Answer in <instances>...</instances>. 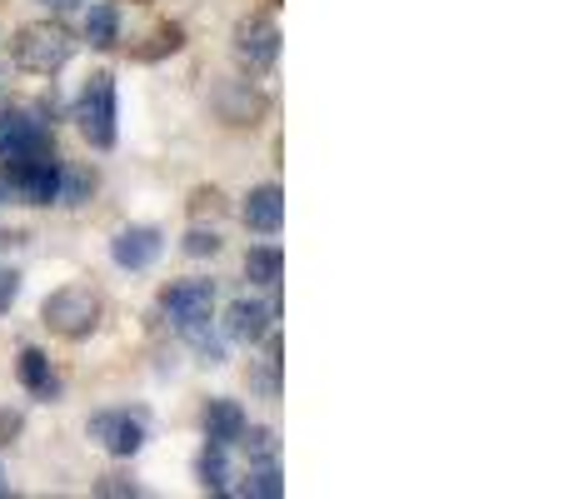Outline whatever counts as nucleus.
Segmentation results:
<instances>
[{"mask_svg": "<svg viewBox=\"0 0 569 499\" xmlns=\"http://www.w3.org/2000/svg\"><path fill=\"white\" fill-rule=\"evenodd\" d=\"M6 200H10V186H6V176H0V206H6Z\"/></svg>", "mask_w": 569, "mask_h": 499, "instance_id": "27", "label": "nucleus"}, {"mask_svg": "<svg viewBox=\"0 0 569 499\" xmlns=\"http://www.w3.org/2000/svg\"><path fill=\"white\" fill-rule=\"evenodd\" d=\"M246 425L250 420H246V410H240L236 400H210L206 405V440L210 445H226V450H230V445L246 435Z\"/></svg>", "mask_w": 569, "mask_h": 499, "instance_id": "12", "label": "nucleus"}, {"mask_svg": "<svg viewBox=\"0 0 569 499\" xmlns=\"http://www.w3.org/2000/svg\"><path fill=\"white\" fill-rule=\"evenodd\" d=\"M40 320H46V330L60 335V340H86L100 325V295L90 290V285H60V290L46 295Z\"/></svg>", "mask_w": 569, "mask_h": 499, "instance_id": "3", "label": "nucleus"}, {"mask_svg": "<svg viewBox=\"0 0 569 499\" xmlns=\"http://www.w3.org/2000/svg\"><path fill=\"white\" fill-rule=\"evenodd\" d=\"M10 56H16V66L30 70V76H56V70H66L70 56H76V36H70L66 26L36 20V26H20V36L10 40Z\"/></svg>", "mask_w": 569, "mask_h": 499, "instance_id": "2", "label": "nucleus"}, {"mask_svg": "<svg viewBox=\"0 0 569 499\" xmlns=\"http://www.w3.org/2000/svg\"><path fill=\"white\" fill-rule=\"evenodd\" d=\"M240 220H246V230H256V236H276L280 220H284L280 186H256V190H250L246 206H240Z\"/></svg>", "mask_w": 569, "mask_h": 499, "instance_id": "11", "label": "nucleus"}, {"mask_svg": "<svg viewBox=\"0 0 569 499\" xmlns=\"http://www.w3.org/2000/svg\"><path fill=\"white\" fill-rule=\"evenodd\" d=\"M186 255H190V260L220 255V236H216V230H190V236H186Z\"/></svg>", "mask_w": 569, "mask_h": 499, "instance_id": "22", "label": "nucleus"}, {"mask_svg": "<svg viewBox=\"0 0 569 499\" xmlns=\"http://www.w3.org/2000/svg\"><path fill=\"white\" fill-rule=\"evenodd\" d=\"M240 495H256V499H280V495H284L280 460H270V465H250V475H246V485H240Z\"/></svg>", "mask_w": 569, "mask_h": 499, "instance_id": "19", "label": "nucleus"}, {"mask_svg": "<svg viewBox=\"0 0 569 499\" xmlns=\"http://www.w3.org/2000/svg\"><path fill=\"white\" fill-rule=\"evenodd\" d=\"M196 475H200V485H206L210 495H226V490H230V460H226V445H210V440H206V455H200Z\"/></svg>", "mask_w": 569, "mask_h": 499, "instance_id": "17", "label": "nucleus"}, {"mask_svg": "<svg viewBox=\"0 0 569 499\" xmlns=\"http://www.w3.org/2000/svg\"><path fill=\"white\" fill-rule=\"evenodd\" d=\"M96 490H100V495H140L136 485H126L120 475H110V480H106V485H96Z\"/></svg>", "mask_w": 569, "mask_h": 499, "instance_id": "24", "label": "nucleus"}, {"mask_svg": "<svg viewBox=\"0 0 569 499\" xmlns=\"http://www.w3.org/2000/svg\"><path fill=\"white\" fill-rule=\"evenodd\" d=\"M160 250H166V236H160L156 226H126L110 240V260H116L120 270H150V265L160 260Z\"/></svg>", "mask_w": 569, "mask_h": 499, "instance_id": "10", "label": "nucleus"}, {"mask_svg": "<svg viewBox=\"0 0 569 499\" xmlns=\"http://www.w3.org/2000/svg\"><path fill=\"white\" fill-rule=\"evenodd\" d=\"M90 440H100L116 460H130V455H140V445H146V420L130 410H100L96 420H90Z\"/></svg>", "mask_w": 569, "mask_h": 499, "instance_id": "7", "label": "nucleus"}, {"mask_svg": "<svg viewBox=\"0 0 569 499\" xmlns=\"http://www.w3.org/2000/svg\"><path fill=\"white\" fill-rule=\"evenodd\" d=\"M246 455H250V465H270V460H280V440H276V430H250L246 425Z\"/></svg>", "mask_w": 569, "mask_h": 499, "instance_id": "21", "label": "nucleus"}, {"mask_svg": "<svg viewBox=\"0 0 569 499\" xmlns=\"http://www.w3.org/2000/svg\"><path fill=\"white\" fill-rule=\"evenodd\" d=\"M160 310L180 330V340L196 345L206 365H226V345L216 340V280H176L160 295Z\"/></svg>", "mask_w": 569, "mask_h": 499, "instance_id": "1", "label": "nucleus"}, {"mask_svg": "<svg viewBox=\"0 0 569 499\" xmlns=\"http://www.w3.org/2000/svg\"><path fill=\"white\" fill-rule=\"evenodd\" d=\"M76 126H80V136H86L96 150L116 146V76H110V70H96V76L80 86Z\"/></svg>", "mask_w": 569, "mask_h": 499, "instance_id": "4", "label": "nucleus"}, {"mask_svg": "<svg viewBox=\"0 0 569 499\" xmlns=\"http://www.w3.org/2000/svg\"><path fill=\"white\" fill-rule=\"evenodd\" d=\"M16 295H20V275L16 270H0V315L16 305Z\"/></svg>", "mask_w": 569, "mask_h": 499, "instance_id": "23", "label": "nucleus"}, {"mask_svg": "<svg viewBox=\"0 0 569 499\" xmlns=\"http://www.w3.org/2000/svg\"><path fill=\"white\" fill-rule=\"evenodd\" d=\"M280 270H284V255L276 246H256V250L246 255V280L250 285H266V290H276Z\"/></svg>", "mask_w": 569, "mask_h": 499, "instance_id": "16", "label": "nucleus"}, {"mask_svg": "<svg viewBox=\"0 0 569 499\" xmlns=\"http://www.w3.org/2000/svg\"><path fill=\"white\" fill-rule=\"evenodd\" d=\"M20 156H56V136L46 120H36L30 110H0V160Z\"/></svg>", "mask_w": 569, "mask_h": 499, "instance_id": "6", "label": "nucleus"}, {"mask_svg": "<svg viewBox=\"0 0 569 499\" xmlns=\"http://www.w3.org/2000/svg\"><path fill=\"white\" fill-rule=\"evenodd\" d=\"M180 46H186V30L180 26H156L146 36V46H130V56L136 60H160V56H176Z\"/></svg>", "mask_w": 569, "mask_h": 499, "instance_id": "18", "label": "nucleus"}, {"mask_svg": "<svg viewBox=\"0 0 569 499\" xmlns=\"http://www.w3.org/2000/svg\"><path fill=\"white\" fill-rule=\"evenodd\" d=\"M86 40L96 50H110L120 40V10L110 6V0H100V6H90V16H86Z\"/></svg>", "mask_w": 569, "mask_h": 499, "instance_id": "15", "label": "nucleus"}, {"mask_svg": "<svg viewBox=\"0 0 569 499\" xmlns=\"http://www.w3.org/2000/svg\"><path fill=\"white\" fill-rule=\"evenodd\" d=\"M40 6H50V10H76L80 0H40Z\"/></svg>", "mask_w": 569, "mask_h": 499, "instance_id": "26", "label": "nucleus"}, {"mask_svg": "<svg viewBox=\"0 0 569 499\" xmlns=\"http://www.w3.org/2000/svg\"><path fill=\"white\" fill-rule=\"evenodd\" d=\"M96 196V176H90L86 166H70V170H60V206H86V200Z\"/></svg>", "mask_w": 569, "mask_h": 499, "instance_id": "20", "label": "nucleus"}, {"mask_svg": "<svg viewBox=\"0 0 569 499\" xmlns=\"http://www.w3.org/2000/svg\"><path fill=\"white\" fill-rule=\"evenodd\" d=\"M6 186L16 190L26 206H56V196H60V166H56V156L6 160Z\"/></svg>", "mask_w": 569, "mask_h": 499, "instance_id": "5", "label": "nucleus"}, {"mask_svg": "<svg viewBox=\"0 0 569 499\" xmlns=\"http://www.w3.org/2000/svg\"><path fill=\"white\" fill-rule=\"evenodd\" d=\"M260 110H266V100H260L250 86H230V90H220V116H226L230 126H256Z\"/></svg>", "mask_w": 569, "mask_h": 499, "instance_id": "14", "label": "nucleus"}, {"mask_svg": "<svg viewBox=\"0 0 569 499\" xmlns=\"http://www.w3.org/2000/svg\"><path fill=\"white\" fill-rule=\"evenodd\" d=\"M16 430H20V415H0V445H10Z\"/></svg>", "mask_w": 569, "mask_h": 499, "instance_id": "25", "label": "nucleus"}, {"mask_svg": "<svg viewBox=\"0 0 569 499\" xmlns=\"http://www.w3.org/2000/svg\"><path fill=\"white\" fill-rule=\"evenodd\" d=\"M236 56L246 60L250 70H270L280 60V30H276V20H266V16H250V20H240L236 26Z\"/></svg>", "mask_w": 569, "mask_h": 499, "instance_id": "8", "label": "nucleus"}, {"mask_svg": "<svg viewBox=\"0 0 569 499\" xmlns=\"http://www.w3.org/2000/svg\"><path fill=\"white\" fill-rule=\"evenodd\" d=\"M276 315H280L276 300L240 295V300L226 310V335H230V340H240V345H260V340H266V330L276 325Z\"/></svg>", "mask_w": 569, "mask_h": 499, "instance_id": "9", "label": "nucleus"}, {"mask_svg": "<svg viewBox=\"0 0 569 499\" xmlns=\"http://www.w3.org/2000/svg\"><path fill=\"white\" fill-rule=\"evenodd\" d=\"M16 375H20V385H26L36 400H56V395H60V375L50 370V360L40 350H20Z\"/></svg>", "mask_w": 569, "mask_h": 499, "instance_id": "13", "label": "nucleus"}]
</instances>
